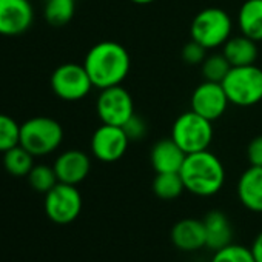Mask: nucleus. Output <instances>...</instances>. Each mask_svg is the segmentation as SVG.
<instances>
[{
    "mask_svg": "<svg viewBox=\"0 0 262 262\" xmlns=\"http://www.w3.org/2000/svg\"><path fill=\"white\" fill-rule=\"evenodd\" d=\"M94 88L83 63H62L51 74V90L53 93L67 102H76L88 96Z\"/></svg>",
    "mask_w": 262,
    "mask_h": 262,
    "instance_id": "7",
    "label": "nucleus"
},
{
    "mask_svg": "<svg viewBox=\"0 0 262 262\" xmlns=\"http://www.w3.org/2000/svg\"><path fill=\"white\" fill-rule=\"evenodd\" d=\"M230 70H231V65L228 63L224 54L208 56L202 62V74H204V79L208 82L222 83V80L227 77Z\"/></svg>",
    "mask_w": 262,
    "mask_h": 262,
    "instance_id": "25",
    "label": "nucleus"
},
{
    "mask_svg": "<svg viewBox=\"0 0 262 262\" xmlns=\"http://www.w3.org/2000/svg\"><path fill=\"white\" fill-rule=\"evenodd\" d=\"M62 141L63 128L51 117L37 116L20 125V145L34 158L56 151Z\"/></svg>",
    "mask_w": 262,
    "mask_h": 262,
    "instance_id": "3",
    "label": "nucleus"
},
{
    "mask_svg": "<svg viewBox=\"0 0 262 262\" xmlns=\"http://www.w3.org/2000/svg\"><path fill=\"white\" fill-rule=\"evenodd\" d=\"M233 22L227 11L221 8H205L199 11L190 28L191 40L201 43L207 50L224 47L231 37Z\"/></svg>",
    "mask_w": 262,
    "mask_h": 262,
    "instance_id": "6",
    "label": "nucleus"
},
{
    "mask_svg": "<svg viewBox=\"0 0 262 262\" xmlns=\"http://www.w3.org/2000/svg\"><path fill=\"white\" fill-rule=\"evenodd\" d=\"M211 262H256L251 248L239 244H228L214 251Z\"/></svg>",
    "mask_w": 262,
    "mask_h": 262,
    "instance_id": "26",
    "label": "nucleus"
},
{
    "mask_svg": "<svg viewBox=\"0 0 262 262\" xmlns=\"http://www.w3.org/2000/svg\"><path fill=\"white\" fill-rule=\"evenodd\" d=\"M237 25L244 36L262 42V0H245L237 14Z\"/></svg>",
    "mask_w": 262,
    "mask_h": 262,
    "instance_id": "19",
    "label": "nucleus"
},
{
    "mask_svg": "<svg viewBox=\"0 0 262 262\" xmlns=\"http://www.w3.org/2000/svg\"><path fill=\"white\" fill-rule=\"evenodd\" d=\"M83 67L94 85L103 90L120 85L131 68V59L126 48L113 40L96 43L85 56Z\"/></svg>",
    "mask_w": 262,
    "mask_h": 262,
    "instance_id": "1",
    "label": "nucleus"
},
{
    "mask_svg": "<svg viewBox=\"0 0 262 262\" xmlns=\"http://www.w3.org/2000/svg\"><path fill=\"white\" fill-rule=\"evenodd\" d=\"M181 56L187 65H202V62L207 57V48H204L201 43L191 40L182 48Z\"/></svg>",
    "mask_w": 262,
    "mask_h": 262,
    "instance_id": "28",
    "label": "nucleus"
},
{
    "mask_svg": "<svg viewBox=\"0 0 262 262\" xmlns=\"http://www.w3.org/2000/svg\"><path fill=\"white\" fill-rule=\"evenodd\" d=\"M185 190L181 173H158L153 181V191L159 199L171 201L179 198Z\"/></svg>",
    "mask_w": 262,
    "mask_h": 262,
    "instance_id": "22",
    "label": "nucleus"
},
{
    "mask_svg": "<svg viewBox=\"0 0 262 262\" xmlns=\"http://www.w3.org/2000/svg\"><path fill=\"white\" fill-rule=\"evenodd\" d=\"M237 198L247 210L262 213V167L250 165V168L241 174Z\"/></svg>",
    "mask_w": 262,
    "mask_h": 262,
    "instance_id": "16",
    "label": "nucleus"
},
{
    "mask_svg": "<svg viewBox=\"0 0 262 262\" xmlns=\"http://www.w3.org/2000/svg\"><path fill=\"white\" fill-rule=\"evenodd\" d=\"M27 178H28L30 185L36 191L43 193V194H47L59 182L54 167H48V165H34Z\"/></svg>",
    "mask_w": 262,
    "mask_h": 262,
    "instance_id": "24",
    "label": "nucleus"
},
{
    "mask_svg": "<svg viewBox=\"0 0 262 262\" xmlns=\"http://www.w3.org/2000/svg\"><path fill=\"white\" fill-rule=\"evenodd\" d=\"M96 111L102 123L123 126L125 122L135 114V102L122 85H116L100 90L96 102Z\"/></svg>",
    "mask_w": 262,
    "mask_h": 262,
    "instance_id": "9",
    "label": "nucleus"
},
{
    "mask_svg": "<svg viewBox=\"0 0 262 262\" xmlns=\"http://www.w3.org/2000/svg\"><path fill=\"white\" fill-rule=\"evenodd\" d=\"M4 167L11 176H28L34 167V156L19 144L4 153Z\"/></svg>",
    "mask_w": 262,
    "mask_h": 262,
    "instance_id": "20",
    "label": "nucleus"
},
{
    "mask_svg": "<svg viewBox=\"0 0 262 262\" xmlns=\"http://www.w3.org/2000/svg\"><path fill=\"white\" fill-rule=\"evenodd\" d=\"M82 211V196L76 185L57 182L45 194V213L54 224L67 225L74 222Z\"/></svg>",
    "mask_w": 262,
    "mask_h": 262,
    "instance_id": "8",
    "label": "nucleus"
},
{
    "mask_svg": "<svg viewBox=\"0 0 262 262\" xmlns=\"http://www.w3.org/2000/svg\"><path fill=\"white\" fill-rule=\"evenodd\" d=\"M122 128L125 131L126 138L129 139V142L142 141L147 136V133H148V125H147V122L139 114H136V113L125 122V125Z\"/></svg>",
    "mask_w": 262,
    "mask_h": 262,
    "instance_id": "27",
    "label": "nucleus"
},
{
    "mask_svg": "<svg viewBox=\"0 0 262 262\" xmlns=\"http://www.w3.org/2000/svg\"><path fill=\"white\" fill-rule=\"evenodd\" d=\"M251 253H253L256 262H262V231H260V233L256 236V239L253 241Z\"/></svg>",
    "mask_w": 262,
    "mask_h": 262,
    "instance_id": "30",
    "label": "nucleus"
},
{
    "mask_svg": "<svg viewBox=\"0 0 262 262\" xmlns=\"http://www.w3.org/2000/svg\"><path fill=\"white\" fill-rule=\"evenodd\" d=\"M187 155L170 138L156 142L150 153V162L156 173H179Z\"/></svg>",
    "mask_w": 262,
    "mask_h": 262,
    "instance_id": "15",
    "label": "nucleus"
},
{
    "mask_svg": "<svg viewBox=\"0 0 262 262\" xmlns=\"http://www.w3.org/2000/svg\"><path fill=\"white\" fill-rule=\"evenodd\" d=\"M247 159L253 167H262V135L251 139L247 147Z\"/></svg>",
    "mask_w": 262,
    "mask_h": 262,
    "instance_id": "29",
    "label": "nucleus"
},
{
    "mask_svg": "<svg viewBox=\"0 0 262 262\" xmlns=\"http://www.w3.org/2000/svg\"><path fill=\"white\" fill-rule=\"evenodd\" d=\"M20 144V125L8 114L0 113V153Z\"/></svg>",
    "mask_w": 262,
    "mask_h": 262,
    "instance_id": "23",
    "label": "nucleus"
},
{
    "mask_svg": "<svg viewBox=\"0 0 262 262\" xmlns=\"http://www.w3.org/2000/svg\"><path fill=\"white\" fill-rule=\"evenodd\" d=\"M74 11L76 0H47L43 16L51 27L60 28L71 22Z\"/></svg>",
    "mask_w": 262,
    "mask_h": 262,
    "instance_id": "21",
    "label": "nucleus"
},
{
    "mask_svg": "<svg viewBox=\"0 0 262 262\" xmlns=\"http://www.w3.org/2000/svg\"><path fill=\"white\" fill-rule=\"evenodd\" d=\"M171 139L184 150L185 155L208 150L213 141L211 120L199 116L193 110L182 113L173 123Z\"/></svg>",
    "mask_w": 262,
    "mask_h": 262,
    "instance_id": "5",
    "label": "nucleus"
},
{
    "mask_svg": "<svg viewBox=\"0 0 262 262\" xmlns=\"http://www.w3.org/2000/svg\"><path fill=\"white\" fill-rule=\"evenodd\" d=\"M222 86L231 105L253 106L262 100V70L256 63L233 67Z\"/></svg>",
    "mask_w": 262,
    "mask_h": 262,
    "instance_id": "4",
    "label": "nucleus"
},
{
    "mask_svg": "<svg viewBox=\"0 0 262 262\" xmlns=\"http://www.w3.org/2000/svg\"><path fill=\"white\" fill-rule=\"evenodd\" d=\"M202 222L205 227V237H207L208 248L216 251V250L233 242L231 224L222 211L213 210V211L207 213Z\"/></svg>",
    "mask_w": 262,
    "mask_h": 262,
    "instance_id": "17",
    "label": "nucleus"
},
{
    "mask_svg": "<svg viewBox=\"0 0 262 262\" xmlns=\"http://www.w3.org/2000/svg\"><path fill=\"white\" fill-rule=\"evenodd\" d=\"M171 242L181 251H198L207 247L204 222L193 217L176 222L171 228Z\"/></svg>",
    "mask_w": 262,
    "mask_h": 262,
    "instance_id": "14",
    "label": "nucleus"
},
{
    "mask_svg": "<svg viewBox=\"0 0 262 262\" xmlns=\"http://www.w3.org/2000/svg\"><path fill=\"white\" fill-rule=\"evenodd\" d=\"M228 105L230 100L225 94V90L222 83L217 82L204 80L191 94V110L211 122L222 117Z\"/></svg>",
    "mask_w": 262,
    "mask_h": 262,
    "instance_id": "11",
    "label": "nucleus"
},
{
    "mask_svg": "<svg viewBox=\"0 0 262 262\" xmlns=\"http://www.w3.org/2000/svg\"><path fill=\"white\" fill-rule=\"evenodd\" d=\"M34 10L30 0H0V34L19 36L30 30Z\"/></svg>",
    "mask_w": 262,
    "mask_h": 262,
    "instance_id": "12",
    "label": "nucleus"
},
{
    "mask_svg": "<svg viewBox=\"0 0 262 262\" xmlns=\"http://www.w3.org/2000/svg\"><path fill=\"white\" fill-rule=\"evenodd\" d=\"M129 139L122 126L102 123L91 138V153L100 162L111 164L123 158Z\"/></svg>",
    "mask_w": 262,
    "mask_h": 262,
    "instance_id": "10",
    "label": "nucleus"
},
{
    "mask_svg": "<svg viewBox=\"0 0 262 262\" xmlns=\"http://www.w3.org/2000/svg\"><path fill=\"white\" fill-rule=\"evenodd\" d=\"M54 171L59 182L77 185L86 179L91 170V161L80 150H67L54 162Z\"/></svg>",
    "mask_w": 262,
    "mask_h": 262,
    "instance_id": "13",
    "label": "nucleus"
},
{
    "mask_svg": "<svg viewBox=\"0 0 262 262\" xmlns=\"http://www.w3.org/2000/svg\"><path fill=\"white\" fill-rule=\"evenodd\" d=\"M179 173L185 190L201 198L219 193L225 184L224 164L210 150L187 155Z\"/></svg>",
    "mask_w": 262,
    "mask_h": 262,
    "instance_id": "2",
    "label": "nucleus"
},
{
    "mask_svg": "<svg viewBox=\"0 0 262 262\" xmlns=\"http://www.w3.org/2000/svg\"><path fill=\"white\" fill-rule=\"evenodd\" d=\"M129 2H133L136 5H150V4L156 2V0H129Z\"/></svg>",
    "mask_w": 262,
    "mask_h": 262,
    "instance_id": "31",
    "label": "nucleus"
},
{
    "mask_svg": "<svg viewBox=\"0 0 262 262\" xmlns=\"http://www.w3.org/2000/svg\"><path fill=\"white\" fill-rule=\"evenodd\" d=\"M257 42L248 39L247 36H234L230 37L225 45L222 54L233 67H247L254 65L257 60Z\"/></svg>",
    "mask_w": 262,
    "mask_h": 262,
    "instance_id": "18",
    "label": "nucleus"
}]
</instances>
